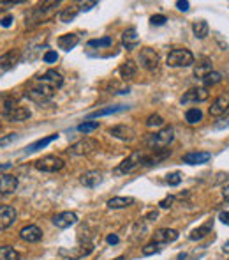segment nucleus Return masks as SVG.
<instances>
[{
  "label": "nucleus",
  "instance_id": "52",
  "mask_svg": "<svg viewBox=\"0 0 229 260\" xmlns=\"http://www.w3.org/2000/svg\"><path fill=\"white\" fill-rule=\"evenodd\" d=\"M11 168V163H4V165H0V170H7Z\"/></svg>",
  "mask_w": 229,
  "mask_h": 260
},
{
  "label": "nucleus",
  "instance_id": "37",
  "mask_svg": "<svg viewBox=\"0 0 229 260\" xmlns=\"http://www.w3.org/2000/svg\"><path fill=\"white\" fill-rule=\"evenodd\" d=\"M147 126L148 128H160V126H164V119L157 115V113H153V115H150L147 119Z\"/></svg>",
  "mask_w": 229,
  "mask_h": 260
},
{
  "label": "nucleus",
  "instance_id": "26",
  "mask_svg": "<svg viewBox=\"0 0 229 260\" xmlns=\"http://www.w3.org/2000/svg\"><path fill=\"white\" fill-rule=\"evenodd\" d=\"M5 117H7L11 122H23V121H27V119H30V110L25 107H16Z\"/></svg>",
  "mask_w": 229,
  "mask_h": 260
},
{
  "label": "nucleus",
  "instance_id": "31",
  "mask_svg": "<svg viewBox=\"0 0 229 260\" xmlns=\"http://www.w3.org/2000/svg\"><path fill=\"white\" fill-rule=\"evenodd\" d=\"M210 230H211V221H208L206 225H203V227L192 230V234L189 236V239H191V241H199V239H203L205 236H208Z\"/></svg>",
  "mask_w": 229,
  "mask_h": 260
},
{
  "label": "nucleus",
  "instance_id": "2",
  "mask_svg": "<svg viewBox=\"0 0 229 260\" xmlns=\"http://www.w3.org/2000/svg\"><path fill=\"white\" fill-rule=\"evenodd\" d=\"M60 5V2H44V4L34 7L30 13L27 14V25H39L44 23L46 20H50L53 16V13L57 11V7Z\"/></svg>",
  "mask_w": 229,
  "mask_h": 260
},
{
  "label": "nucleus",
  "instance_id": "14",
  "mask_svg": "<svg viewBox=\"0 0 229 260\" xmlns=\"http://www.w3.org/2000/svg\"><path fill=\"white\" fill-rule=\"evenodd\" d=\"M228 110H229V92H224L211 103V107L208 111H210L211 117H220V115H224Z\"/></svg>",
  "mask_w": 229,
  "mask_h": 260
},
{
  "label": "nucleus",
  "instance_id": "34",
  "mask_svg": "<svg viewBox=\"0 0 229 260\" xmlns=\"http://www.w3.org/2000/svg\"><path fill=\"white\" fill-rule=\"evenodd\" d=\"M113 44V37L111 36H104L101 39H90L88 41V46L90 48H106V46H111Z\"/></svg>",
  "mask_w": 229,
  "mask_h": 260
},
{
  "label": "nucleus",
  "instance_id": "32",
  "mask_svg": "<svg viewBox=\"0 0 229 260\" xmlns=\"http://www.w3.org/2000/svg\"><path fill=\"white\" fill-rule=\"evenodd\" d=\"M21 255L11 246H0V260H19Z\"/></svg>",
  "mask_w": 229,
  "mask_h": 260
},
{
  "label": "nucleus",
  "instance_id": "35",
  "mask_svg": "<svg viewBox=\"0 0 229 260\" xmlns=\"http://www.w3.org/2000/svg\"><path fill=\"white\" fill-rule=\"evenodd\" d=\"M222 82V74L220 73H217V71H211V73H208L203 78V84H205V87L208 88V87H211V85H217V84H220Z\"/></svg>",
  "mask_w": 229,
  "mask_h": 260
},
{
  "label": "nucleus",
  "instance_id": "5",
  "mask_svg": "<svg viewBox=\"0 0 229 260\" xmlns=\"http://www.w3.org/2000/svg\"><path fill=\"white\" fill-rule=\"evenodd\" d=\"M139 64H141L143 69L153 73V71L159 69V64H160L159 53L153 48H148V46L141 48V51H139Z\"/></svg>",
  "mask_w": 229,
  "mask_h": 260
},
{
  "label": "nucleus",
  "instance_id": "46",
  "mask_svg": "<svg viewBox=\"0 0 229 260\" xmlns=\"http://www.w3.org/2000/svg\"><path fill=\"white\" fill-rule=\"evenodd\" d=\"M189 2L187 0H178V2H176V7H178L180 11H189Z\"/></svg>",
  "mask_w": 229,
  "mask_h": 260
},
{
  "label": "nucleus",
  "instance_id": "27",
  "mask_svg": "<svg viewBox=\"0 0 229 260\" xmlns=\"http://www.w3.org/2000/svg\"><path fill=\"white\" fill-rule=\"evenodd\" d=\"M79 13V5L78 4H71L67 5V7H64V9L60 11L58 18L62 23H69V22H73L74 18H76V14Z\"/></svg>",
  "mask_w": 229,
  "mask_h": 260
},
{
  "label": "nucleus",
  "instance_id": "43",
  "mask_svg": "<svg viewBox=\"0 0 229 260\" xmlns=\"http://www.w3.org/2000/svg\"><path fill=\"white\" fill-rule=\"evenodd\" d=\"M18 138V133H9L7 136H4V138H0V145L4 147V145L11 144V142H14V140Z\"/></svg>",
  "mask_w": 229,
  "mask_h": 260
},
{
  "label": "nucleus",
  "instance_id": "40",
  "mask_svg": "<svg viewBox=\"0 0 229 260\" xmlns=\"http://www.w3.org/2000/svg\"><path fill=\"white\" fill-rule=\"evenodd\" d=\"M42 61H44L46 64H53V62L58 61V53H57V51H53V50H48L44 53V57H42Z\"/></svg>",
  "mask_w": 229,
  "mask_h": 260
},
{
  "label": "nucleus",
  "instance_id": "9",
  "mask_svg": "<svg viewBox=\"0 0 229 260\" xmlns=\"http://www.w3.org/2000/svg\"><path fill=\"white\" fill-rule=\"evenodd\" d=\"M143 159H145V154L141 152V151H136V152H133L129 158H125L124 161L120 163V167L116 168V173H129L133 172L134 168L141 167Z\"/></svg>",
  "mask_w": 229,
  "mask_h": 260
},
{
  "label": "nucleus",
  "instance_id": "25",
  "mask_svg": "<svg viewBox=\"0 0 229 260\" xmlns=\"http://www.w3.org/2000/svg\"><path fill=\"white\" fill-rule=\"evenodd\" d=\"M118 73L124 80H133L137 74V64L134 61H125L124 64L118 67Z\"/></svg>",
  "mask_w": 229,
  "mask_h": 260
},
{
  "label": "nucleus",
  "instance_id": "16",
  "mask_svg": "<svg viewBox=\"0 0 229 260\" xmlns=\"http://www.w3.org/2000/svg\"><path fill=\"white\" fill-rule=\"evenodd\" d=\"M18 188V177L11 173H0V195H11Z\"/></svg>",
  "mask_w": 229,
  "mask_h": 260
},
{
  "label": "nucleus",
  "instance_id": "17",
  "mask_svg": "<svg viewBox=\"0 0 229 260\" xmlns=\"http://www.w3.org/2000/svg\"><path fill=\"white\" fill-rule=\"evenodd\" d=\"M74 223H78V214L73 213V211L60 213L53 218V225H55L57 228H69V227H73Z\"/></svg>",
  "mask_w": 229,
  "mask_h": 260
},
{
  "label": "nucleus",
  "instance_id": "47",
  "mask_svg": "<svg viewBox=\"0 0 229 260\" xmlns=\"http://www.w3.org/2000/svg\"><path fill=\"white\" fill-rule=\"evenodd\" d=\"M11 23H13V16H5V18L0 20V25H2V27H11Z\"/></svg>",
  "mask_w": 229,
  "mask_h": 260
},
{
  "label": "nucleus",
  "instance_id": "12",
  "mask_svg": "<svg viewBox=\"0 0 229 260\" xmlns=\"http://www.w3.org/2000/svg\"><path fill=\"white\" fill-rule=\"evenodd\" d=\"M16 216H18V213L13 205H0V230L9 228L16 221Z\"/></svg>",
  "mask_w": 229,
  "mask_h": 260
},
{
  "label": "nucleus",
  "instance_id": "29",
  "mask_svg": "<svg viewBox=\"0 0 229 260\" xmlns=\"http://www.w3.org/2000/svg\"><path fill=\"white\" fill-rule=\"evenodd\" d=\"M192 32L197 39H205L208 36V32H210V27H208V23H206L205 20H199V22H194Z\"/></svg>",
  "mask_w": 229,
  "mask_h": 260
},
{
  "label": "nucleus",
  "instance_id": "44",
  "mask_svg": "<svg viewBox=\"0 0 229 260\" xmlns=\"http://www.w3.org/2000/svg\"><path fill=\"white\" fill-rule=\"evenodd\" d=\"M78 5H79V11H90L92 7H95L97 2H81V4H78Z\"/></svg>",
  "mask_w": 229,
  "mask_h": 260
},
{
  "label": "nucleus",
  "instance_id": "54",
  "mask_svg": "<svg viewBox=\"0 0 229 260\" xmlns=\"http://www.w3.org/2000/svg\"><path fill=\"white\" fill-rule=\"evenodd\" d=\"M114 260H125L124 257H118V259H114Z\"/></svg>",
  "mask_w": 229,
  "mask_h": 260
},
{
  "label": "nucleus",
  "instance_id": "20",
  "mask_svg": "<svg viewBox=\"0 0 229 260\" xmlns=\"http://www.w3.org/2000/svg\"><path fill=\"white\" fill-rule=\"evenodd\" d=\"M102 181V173L97 172V170H90V172H85L79 177V182L87 188H95L97 184H101Z\"/></svg>",
  "mask_w": 229,
  "mask_h": 260
},
{
  "label": "nucleus",
  "instance_id": "24",
  "mask_svg": "<svg viewBox=\"0 0 229 260\" xmlns=\"http://www.w3.org/2000/svg\"><path fill=\"white\" fill-rule=\"evenodd\" d=\"M57 138H58V135H50V136H46V138L37 140V142H34V144H30L27 149H25V154H34V152H37V151H41V149L48 147V145H50L51 142H55Z\"/></svg>",
  "mask_w": 229,
  "mask_h": 260
},
{
  "label": "nucleus",
  "instance_id": "18",
  "mask_svg": "<svg viewBox=\"0 0 229 260\" xmlns=\"http://www.w3.org/2000/svg\"><path fill=\"white\" fill-rule=\"evenodd\" d=\"M178 239V232L173 230V228H159L155 234H153V242L157 244H170Z\"/></svg>",
  "mask_w": 229,
  "mask_h": 260
},
{
  "label": "nucleus",
  "instance_id": "48",
  "mask_svg": "<svg viewBox=\"0 0 229 260\" xmlns=\"http://www.w3.org/2000/svg\"><path fill=\"white\" fill-rule=\"evenodd\" d=\"M219 219L224 225H229V211H224V213H220V216H219Z\"/></svg>",
  "mask_w": 229,
  "mask_h": 260
},
{
  "label": "nucleus",
  "instance_id": "7",
  "mask_svg": "<svg viewBox=\"0 0 229 260\" xmlns=\"http://www.w3.org/2000/svg\"><path fill=\"white\" fill-rule=\"evenodd\" d=\"M64 159L57 158V156H44V158L37 159L36 163H34V167L37 168V170H41V172H58V170H62L64 168Z\"/></svg>",
  "mask_w": 229,
  "mask_h": 260
},
{
  "label": "nucleus",
  "instance_id": "1",
  "mask_svg": "<svg viewBox=\"0 0 229 260\" xmlns=\"http://www.w3.org/2000/svg\"><path fill=\"white\" fill-rule=\"evenodd\" d=\"M62 84H64L62 74L57 73L55 69L46 71L41 78H37L36 82L30 84V87L27 88V98L36 103H44L55 96V92L62 87Z\"/></svg>",
  "mask_w": 229,
  "mask_h": 260
},
{
  "label": "nucleus",
  "instance_id": "19",
  "mask_svg": "<svg viewBox=\"0 0 229 260\" xmlns=\"http://www.w3.org/2000/svg\"><path fill=\"white\" fill-rule=\"evenodd\" d=\"M211 159L210 152H189L183 156V163L187 165H205Z\"/></svg>",
  "mask_w": 229,
  "mask_h": 260
},
{
  "label": "nucleus",
  "instance_id": "41",
  "mask_svg": "<svg viewBox=\"0 0 229 260\" xmlns=\"http://www.w3.org/2000/svg\"><path fill=\"white\" fill-rule=\"evenodd\" d=\"M150 22H152V25H157V27H159V25H164L166 22H168V18H166L164 14H153L150 18Z\"/></svg>",
  "mask_w": 229,
  "mask_h": 260
},
{
  "label": "nucleus",
  "instance_id": "28",
  "mask_svg": "<svg viewBox=\"0 0 229 260\" xmlns=\"http://www.w3.org/2000/svg\"><path fill=\"white\" fill-rule=\"evenodd\" d=\"M129 107H125V105H118V107H106V108H101V110L94 111V113H90L88 115V119H97V117H104V115H111V113H118V111H124L127 110Z\"/></svg>",
  "mask_w": 229,
  "mask_h": 260
},
{
  "label": "nucleus",
  "instance_id": "39",
  "mask_svg": "<svg viewBox=\"0 0 229 260\" xmlns=\"http://www.w3.org/2000/svg\"><path fill=\"white\" fill-rule=\"evenodd\" d=\"M166 182L170 186H178L182 182V173L180 172H173V173H168L166 175Z\"/></svg>",
  "mask_w": 229,
  "mask_h": 260
},
{
  "label": "nucleus",
  "instance_id": "22",
  "mask_svg": "<svg viewBox=\"0 0 229 260\" xmlns=\"http://www.w3.org/2000/svg\"><path fill=\"white\" fill-rule=\"evenodd\" d=\"M79 43V36H76V34H64V36L58 37V46L60 50L64 51H71L73 48L78 46Z\"/></svg>",
  "mask_w": 229,
  "mask_h": 260
},
{
  "label": "nucleus",
  "instance_id": "10",
  "mask_svg": "<svg viewBox=\"0 0 229 260\" xmlns=\"http://www.w3.org/2000/svg\"><path fill=\"white\" fill-rule=\"evenodd\" d=\"M19 62V51L18 50H9L5 51L4 55H0V74L7 73V71L14 69V65Z\"/></svg>",
  "mask_w": 229,
  "mask_h": 260
},
{
  "label": "nucleus",
  "instance_id": "33",
  "mask_svg": "<svg viewBox=\"0 0 229 260\" xmlns=\"http://www.w3.org/2000/svg\"><path fill=\"white\" fill-rule=\"evenodd\" d=\"M203 119V111L199 108H189L187 113H185V121L189 124H197V122H201Z\"/></svg>",
  "mask_w": 229,
  "mask_h": 260
},
{
  "label": "nucleus",
  "instance_id": "51",
  "mask_svg": "<svg viewBox=\"0 0 229 260\" xmlns=\"http://www.w3.org/2000/svg\"><path fill=\"white\" fill-rule=\"evenodd\" d=\"M228 126H229V119H228V122H217L215 128L217 130H222V128H228Z\"/></svg>",
  "mask_w": 229,
  "mask_h": 260
},
{
  "label": "nucleus",
  "instance_id": "15",
  "mask_svg": "<svg viewBox=\"0 0 229 260\" xmlns=\"http://www.w3.org/2000/svg\"><path fill=\"white\" fill-rule=\"evenodd\" d=\"M19 239L25 242H39L42 239V230L37 225H27L19 230Z\"/></svg>",
  "mask_w": 229,
  "mask_h": 260
},
{
  "label": "nucleus",
  "instance_id": "50",
  "mask_svg": "<svg viewBox=\"0 0 229 260\" xmlns=\"http://www.w3.org/2000/svg\"><path fill=\"white\" fill-rule=\"evenodd\" d=\"M222 196H224L226 202H229V186H224V190H222Z\"/></svg>",
  "mask_w": 229,
  "mask_h": 260
},
{
  "label": "nucleus",
  "instance_id": "3",
  "mask_svg": "<svg viewBox=\"0 0 229 260\" xmlns=\"http://www.w3.org/2000/svg\"><path fill=\"white\" fill-rule=\"evenodd\" d=\"M166 62L170 67H189V65L194 64V55L192 51L187 50V48H176V50L170 51Z\"/></svg>",
  "mask_w": 229,
  "mask_h": 260
},
{
  "label": "nucleus",
  "instance_id": "53",
  "mask_svg": "<svg viewBox=\"0 0 229 260\" xmlns=\"http://www.w3.org/2000/svg\"><path fill=\"white\" fill-rule=\"evenodd\" d=\"M222 250H224V253H229V241L226 242V244H224V248H222Z\"/></svg>",
  "mask_w": 229,
  "mask_h": 260
},
{
  "label": "nucleus",
  "instance_id": "42",
  "mask_svg": "<svg viewBox=\"0 0 229 260\" xmlns=\"http://www.w3.org/2000/svg\"><path fill=\"white\" fill-rule=\"evenodd\" d=\"M173 202H174V196H173V195H170V196H166L164 200H160L159 205H160V207H162V209H170L171 205H173Z\"/></svg>",
  "mask_w": 229,
  "mask_h": 260
},
{
  "label": "nucleus",
  "instance_id": "30",
  "mask_svg": "<svg viewBox=\"0 0 229 260\" xmlns=\"http://www.w3.org/2000/svg\"><path fill=\"white\" fill-rule=\"evenodd\" d=\"M211 71H213V65H211V62L210 61H203V62H199V64H196V67H194V76L203 80L206 74L211 73Z\"/></svg>",
  "mask_w": 229,
  "mask_h": 260
},
{
  "label": "nucleus",
  "instance_id": "8",
  "mask_svg": "<svg viewBox=\"0 0 229 260\" xmlns=\"http://www.w3.org/2000/svg\"><path fill=\"white\" fill-rule=\"evenodd\" d=\"M94 251L92 244H85V246H78V248H60L58 255L62 259H69V260H79L88 257Z\"/></svg>",
  "mask_w": 229,
  "mask_h": 260
},
{
  "label": "nucleus",
  "instance_id": "4",
  "mask_svg": "<svg viewBox=\"0 0 229 260\" xmlns=\"http://www.w3.org/2000/svg\"><path fill=\"white\" fill-rule=\"evenodd\" d=\"M173 140H174V130L171 128V126H166V128H162L160 131L150 135L148 144H150L153 149H164V147H168Z\"/></svg>",
  "mask_w": 229,
  "mask_h": 260
},
{
  "label": "nucleus",
  "instance_id": "38",
  "mask_svg": "<svg viewBox=\"0 0 229 260\" xmlns=\"http://www.w3.org/2000/svg\"><path fill=\"white\" fill-rule=\"evenodd\" d=\"M159 251H160L159 244H157V242H153V241H152V242H148L147 246L143 248V250H141V253H143V255H145V257H150V255H153V253H159Z\"/></svg>",
  "mask_w": 229,
  "mask_h": 260
},
{
  "label": "nucleus",
  "instance_id": "13",
  "mask_svg": "<svg viewBox=\"0 0 229 260\" xmlns=\"http://www.w3.org/2000/svg\"><path fill=\"white\" fill-rule=\"evenodd\" d=\"M110 135L113 136V138L122 140V142H133V140L136 138V133H134L133 128H129V126H125V124H118V126L110 128Z\"/></svg>",
  "mask_w": 229,
  "mask_h": 260
},
{
  "label": "nucleus",
  "instance_id": "21",
  "mask_svg": "<svg viewBox=\"0 0 229 260\" xmlns=\"http://www.w3.org/2000/svg\"><path fill=\"white\" fill-rule=\"evenodd\" d=\"M122 41H124V46L127 50H134V48L139 44V37H137V30L134 27H129L124 34H122Z\"/></svg>",
  "mask_w": 229,
  "mask_h": 260
},
{
  "label": "nucleus",
  "instance_id": "23",
  "mask_svg": "<svg viewBox=\"0 0 229 260\" xmlns=\"http://www.w3.org/2000/svg\"><path fill=\"white\" fill-rule=\"evenodd\" d=\"M134 204L133 196H113L111 200H108V207L113 211L116 209H127Z\"/></svg>",
  "mask_w": 229,
  "mask_h": 260
},
{
  "label": "nucleus",
  "instance_id": "45",
  "mask_svg": "<svg viewBox=\"0 0 229 260\" xmlns=\"http://www.w3.org/2000/svg\"><path fill=\"white\" fill-rule=\"evenodd\" d=\"M106 242H108V244H118L120 237L116 236V234H110V236L106 237Z\"/></svg>",
  "mask_w": 229,
  "mask_h": 260
},
{
  "label": "nucleus",
  "instance_id": "6",
  "mask_svg": "<svg viewBox=\"0 0 229 260\" xmlns=\"http://www.w3.org/2000/svg\"><path fill=\"white\" fill-rule=\"evenodd\" d=\"M97 149H99V144L94 138H81L76 144L71 145L67 149V152L71 156H88V154H92Z\"/></svg>",
  "mask_w": 229,
  "mask_h": 260
},
{
  "label": "nucleus",
  "instance_id": "11",
  "mask_svg": "<svg viewBox=\"0 0 229 260\" xmlns=\"http://www.w3.org/2000/svg\"><path fill=\"white\" fill-rule=\"evenodd\" d=\"M208 98H210L208 88L196 87V88H191V90H187V92L183 94L182 103H201V101H206Z\"/></svg>",
  "mask_w": 229,
  "mask_h": 260
},
{
  "label": "nucleus",
  "instance_id": "49",
  "mask_svg": "<svg viewBox=\"0 0 229 260\" xmlns=\"http://www.w3.org/2000/svg\"><path fill=\"white\" fill-rule=\"evenodd\" d=\"M157 216H159V214H157V211H152V213L147 214V219H148V221H155Z\"/></svg>",
  "mask_w": 229,
  "mask_h": 260
},
{
  "label": "nucleus",
  "instance_id": "36",
  "mask_svg": "<svg viewBox=\"0 0 229 260\" xmlns=\"http://www.w3.org/2000/svg\"><path fill=\"white\" fill-rule=\"evenodd\" d=\"M95 130H99V122L97 121H88L78 126L79 133H92V131H95Z\"/></svg>",
  "mask_w": 229,
  "mask_h": 260
}]
</instances>
